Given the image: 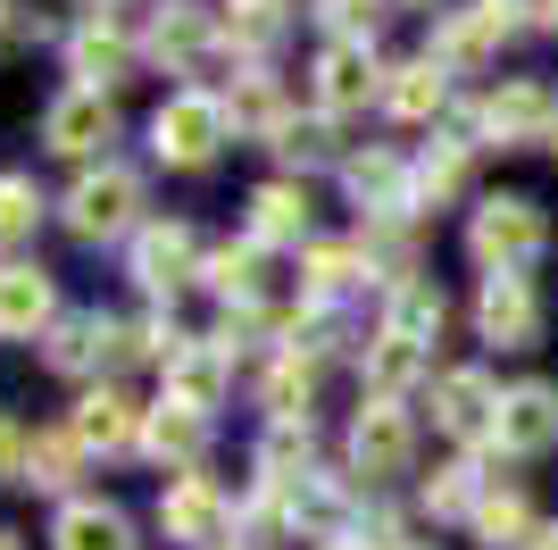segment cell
Listing matches in <instances>:
<instances>
[{
	"mask_svg": "<svg viewBox=\"0 0 558 550\" xmlns=\"http://www.w3.org/2000/svg\"><path fill=\"white\" fill-rule=\"evenodd\" d=\"M542 242H550V226H542V208L534 201H484L475 208V226H466V251L484 259L492 275H517V267H534Z\"/></svg>",
	"mask_w": 558,
	"mask_h": 550,
	"instance_id": "cell-1",
	"label": "cell"
},
{
	"mask_svg": "<svg viewBox=\"0 0 558 550\" xmlns=\"http://www.w3.org/2000/svg\"><path fill=\"white\" fill-rule=\"evenodd\" d=\"M134 208H142V176L134 167H100V176H84L68 192V226L84 234V242H109V234L134 226Z\"/></svg>",
	"mask_w": 558,
	"mask_h": 550,
	"instance_id": "cell-2",
	"label": "cell"
},
{
	"mask_svg": "<svg viewBox=\"0 0 558 550\" xmlns=\"http://www.w3.org/2000/svg\"><path fill=\"white\" fill-rule=\"evenodd\" d=\"M217 134H226V109L201 100V92H175V100L150 117V142H159V159H175V167H209Z\"/></svg>",
	"mask_w": 558,
	"mask_h": 550,
	"instance_id": "cell-3",
	"label": "cell"
},
{
	"mask_svg": "<svg viewBox=\"0 0 558 550\" xmlns=\"http://www.w3.org/2000/svg\"><path fill=\"white\" fill-rule=\"evenodd\" d=\"M475 325H484V343H500V350H534L542 343V300H534V284H525V275H492L484 300H475Z\"/></svg>",
	"mask_w": 558,
	"mask_h": 550,
	"instance_id": "cell-4",
	"label": "cell"
},
{
	"mask_svg": "<svg viewBox=\"0 0 558 550\" xmlns=\"http://www.w3.org/2000/svg\"><path fill=\"white\" fill-rule=\"evenodd\" d=\"M492 442H500V451H517V458H542V451L558 442V392H550V384L500 392V426H492Z\"/></svg>",
	"mask_w": 558,
	"mask_h": 550,
	"instance_id": "cell-5",
	"label": "cell"
},
{
	"mask_svg": "<svg viewBox=\"0 0 558 550\" xmlns=\"http://www.w3.org/2000/svg\"><path fill=\"white\" fill-rule=\"evenodd\" d=\"M350 467L367 483H384V476L409 467V417H400L392 400H367V409H359V426H350Z\"/></svg>",
	"mask_w": 558,
	"mask_h": 550,
	"instance_id": "cell-6",
	"label": "cell"
},
{
	"mask_svg": "<svg viewBox=\"0 0 558 550\" xmlns=\"http://www.w3.org/2000/svg\"><path fill=\"white\" fill-rule=\"evenodd\" d=\"M434 417H442V434H459V442H492V426H500V392H492V375H484V367L442 375Z\"/></svg>",
	"mask_w": 558,
	"mask_h": 550,
	"instance_id": "cell-7",
	"label": "cell"
},
{
	"mask_svg": "<svg viewBox=\"0 0 558 550\" xmlns=\"http://www.w3.org/2000/svg\"><path fill=\"white\" fill-rule=\"evenodd\" d=\"M43 134H50V151H59V159H84V151H100V142H109V100H100V92H59V100H50V117H43Z\"/></svg>",
	"mask_w": 558,
	"mask_h": 550,
	"instance_id": "cell-8",
	"label": "cell"
},
{
	"mask_svg": "<svg viewBox=\"0 0 558 550\" xmlns=\"http://www.w3.org/2000/svg\"><path fill=\"white\" fill-rule=\"evenodd\" d=\"M484 134H500V142H534V134H550L558 117H550V92L542 84H500L484 100V117H475Z\"/></svg>",
	"mask_w": 558,
	"mask_h": 550,
	"instance_id": "cell-9",
	"label": "cell"
},
{
	"mask_svg": "<svg viewBox=\"0 0 558 550\" xmlns=\"http://www.w3.org/2000/svg\"><path fill=\"white\" fill-rule=\"evenodd\" d=\"M159 526L175 534V542H209V534L226 526L217 483H209V476H175V483H167V501H159Z\"/></svg>",
	"mask_w": 558,
	"mask_h": 550,
	"instance_id": "cell-10",
	"label": "cell"
},
{
	"mask_svg": "<svg viewBox=\"0 0 558 550\" xmlns=\"http://www.w3.org/2000/svg\"><path fill=\"white\" fill-rule=\"evenodd\" d=\"M509 25H517L509 0H484V9H466V17H450L442 34H434V59H442V68H475V59L509 34Z\"/></svg>",
	"mask_w": 558,
	"mask_h": 550,
	"instance_id": "cell-11",
	"label": "cell"
},
{
	"mask_svg": "<svg viewBox=\"0 0 558 550\" xmlns=\"http://www.w3.org/2000/svg\"><path fill=\"white\" fill-rule=\"evenodd\" d=\"M217 392H226V350L217 343H184L167 359V400L175 409H217Z\"/></svg>",
	"mask_w": 558,
	"mask_h": 550,
	"instance_id": "cell-12",
	"label": "cell"
},
{
	"mask_svg": "<svg viewBox=\"0 0 558 550\" xmlns=\"http://www.w3.org/2000/svg\"><path fill=\"white\" fill-rule=\"evenodd\" d=\"M367 92H375V59L359 43H333L326 59H317V100H326L333 117H342V109H367Z\"/></svg>",
	"mask_w": 558,
	"mask_h": 550,
	"instance_id": "cell-13",
	"label": "cell"
},
{
	"mask_svg": "<svg viewBox=\"0 0 558 550\" xmlns=\"http://www.w3.org/2000/svg\"><path fill=\"white\" fill-rule=\"evenodd\" d=\"M134 275L150 284V292H175L192 275V226H142L134 242Z\"/></svg>",
	"mask_w": 558,
	"mask_h": 550,
	"instance_id": "cell-14",
	"label": "cell"
},
{
	"mask_svg": "<svg viewBox=\"0 0 558 550\" xmlns=\"http://www.w3.org/2000/svg\"><path fill=\"white\" fill-rule=\"evenodd\" d=\"M50 318V275L43 267H0V343H25Z\"/></svg>",
	"mask_w": 558,
	"mask_h": 550,
	"instance_id": "cell-15",
	"label": "cell"
},
{
	"mask_svg": "<svg viewBox=\"0 0 558 550\" xmlns=\"http://www.w3.org/2000/svg\"><path fill=\"white\" fill-rule=\"evenodd\" d=\"M342 183H350V201L375 208V217L409 208V167H400L392 151H367V159H350V167H342Z\"/></svg>",
	"mask_w": 558,
	"mask_h": 550,
	"instance_id": "cell-16",
	"label": "cell"
},
{
	"mask_svg": "<svg viewBox=\"0 0 558 550\" xmlns=\"http://www.w3.org/2000/svg\"><path fill=\"white\" fill-rule=\"evenodd\" d=\"M75 442H84V451H125V442H134V400H125L117 384L84 392V409H75Z\"/></svg>",
	"mask_w": 558,
	"mask_h": 550,
	"instance_id": "cell-17",
	"label": "cell"
},
{
	"mask_svg": "<svg viewBox=\"0 0 558 550\" xmlns=\"http://www.w3.org/2000/svg\"><path fill=\"white\" fill-rule=\"evenodd\" d=\"M475 534H484V550H525V542H534V509H525V492H517V483L484 492V501H475Z\"/></svg>",
	"mask_w": 558,
	"mask_h": 550,
	"instance_id": "cell-18",
	"label": "cell"
},
{
	"mask_svg": "<svg viewBox=\"0 0 558 550\" xmlns=\"http://www.w3.org/2000/svg\"><path fill=\"white\" fill-rule=\"evenodd\" d=\"M442 59H409V68H392V84H384V109L409 117V125H425V117L442 109Z\"/></svg>",
	"mask_w": 558,
	"mask_h": 550,
	"instance_id": "cell-19",
	"label": "cell"
},
{
	"mask_svg": "<svg viewBox=\"0 0 558 550\" xmlns=\"http://www.w3.org/2000/svg\"><path fill=\"white\" fill-rule=\"evenodd\" d=\"M251 234H258V242H301V234H308V192H301V183H258Z\"/></svg>",
	"mask_w": 558,
	"mask_h": 550,
	"instance_id": "cell-20",
	"label": "cell"
},
{
	"mask_svg": "<svg viewBox=\"0 0 558 550\" xmlns=\"http://www.w3.org/2000/svg\"><path fill=\"white\" fill-rule=\"evenodd\" d=\"M68 59H75V75H84V92H100V84H117V75H125L134 43H125L117 25H84V34L68 43Z\"/></svg>",
	"mask_w": 558,
	"mask_h": 550,
	"instance_id": "cell-21",
	"label": "cell"
},
{
	"mask_svg": "<svg viewBox=\"0 0 558 550\" xmlns=\"http://www.w3.org/2000/svg\"><path fill=\"white\" fill-rule=\"evenodd\" d=\"M384 334H400V343H434V334H442V292H434V284H417V275H400L392 284V325H384Z\"/></svg>",
	"mask_w": 558,
	"mask_h": 550,
	"instance_id": "cell-22",
	"label": "cell"
},
{
	"mask_svg": "<svg viewBox=\"0 0 558 550\" xmlns=\"http://www.w3.org/2000/svg\"><path fill=\"white\" fill-rule=\"evenodd\" d=\"M59 550H134V542H125V517L109 501H75L59 509Z\"/></svg>",
	"mask_w": 558,
	"mask_h": 550,
	"instance_id": "cell-23",
	"label": "cell"
},
{
	"mask_svg": "<svg viewBox=\"0 0 558 550\" xmlns=\"http://www.w3.org/2000/svg\"><path fill=\"white\" fill-rule=\"evenodd\" d=\"M142 442H150L159 458H192L201 442H209V417H201V409H175V400H159V409H150V426H142Z\"/></svg>",
	"mask_w": 558,
	"mask_h": 550,
	"instance_id": "cell-24",
	"label": "cell"
},
{
	"mask_svg": "<svg viewBox=\"0 0 558 550\" xmlns=\"http://www.w3.org/2000/svg\"><path fill=\"white\" fill-rule=\"evenodd\" d=\"M201 50H209V17H201V9L175 0V9L150 17V59H201Z\"/></svg>",
	"mask_w": 558,
	"mask_h": 550,
	"instance_id": "cell-25",
	"label": "cell"
},
{
	"mask_svg": "<svg viewBox=\"0 0 558 550\" xmlns=\"http://www.w3.org/2000/svg\"><path fill=\"white\" fill-rule=\"evenodd\" d=\"M417 367H425V350L400 343V334H375V343H367V384H375V400H392L400 384H417Z\"/></svg>",
	"mask_w": 558,
	"mask_h": 550,
	"instance_id": "cell-26",
	"label": "cell"
},
{
	"mask_svg": "<svg viewBox=\"0 0 558 550\" xmlns=\"http://www.w3.org/2000/svg\"><path fill=\"white\" fill-rule=\"evenodd\" d=\"M75 451H84L75 434H34V442H25V483H43V492H59V483L75 476Z\"/></svg>",
	"mask_w": 558,
	"mask_h": 550,
	"instance_id": "cell-27",
	"label": "cell"
},
{
	"mask_svg": "<svg viewBox=\"0 0 558 550\" xmlns=\"http://www.w3.org/2000/svg\"><path fill=\"white\" fill-rule=\"evenodd\" d=\"M459 183H466V142H434V151L417 159V192L425 201H450Z\"/></svg>",
	"mask_w": 558,
	"mask_h": 550,
	"instance_id": "cell-28",
	"label": "cell"
},
{
	"mask_svg": "<svg viewBox=\"0 0 558 550\" xmlns=\"http://www.w3.org/2000/svg\"><path fill=\"white\" fill-rule=\"evenodd\" d=\"M201 284H209V292H251V284H258V242H242V251H233V242H226V251H209V267H201Z\"/></svg>",
	"mask_w": 558,
	"mask_h": 550,
	"instance_id": "cell-29",
	"label": "cell"
},
{
	"mask_svg": "<svg viewBox=\"0 0 558 550\" xmlns=\"http://www.w3.org/2000/svg\"><path fill=\"white\" fill-rule=\"evenodd\" d=\"M226 117H233V125H258V134H283V100H276L267 84H258V75L226 92Z\"/></svg>",
	"mask_w": 558,
	"mask_h": 550,
	"instance_id": "cell-30",
	"label": "cell"
},
{
	"mask_svg": "<svg viewBox=\"0 0 558 550\" xmlns=\"http://www.w3.org/2000/svg\"><path fill=\"white\" fill-rule=\"evenodd\" d=\"M34 217H43L34 183H25V176H0V242H25V234H34Z\"/></svg>",
	"mask_w": 558,
	"mask_h": 550,
	"instance_id": "cell-31",
	"label": "cell"
},
{
	"mask_svg": "<svg viewBox=\"0 0 558 550\" xmlns=\"http://www.w3.org/2000/svg\"><path fill=\"white\" fill-rule=\"evenodd\" d=\"M267 409H276L283 426H301V417H308V367L301 359H283L276 375H267Z\"/></svg>",
	"mask_w": 558,
	"mask_h": 550,
	"instance_id": "cell-32",
	"label": "cell"
},
{
	"mask_svg": "<svg viewBox=\"0 0 558 550\" xmlns=\"http://www.w3.org/2000/svg\"><path fill=\"white\" fill-rule=\"evenodd\" d=\"M317 17H326L333 34H342V43H359V50H367V34L384 25V0H326Z\"/></svg>",
	"mask_w": 558,
	"mask_h": 550,
	"instance_id": "cell-33",
	"label": "cell"
},
{
	"mask_svg": "<svg viewBox=\"0 0 558 550\" xmlns=\"http://www.w3.org/2000/svg\"><path fill=\"white\" fill-rule=\"evenodd\" d=\"M425 501L442 509V517H475V501H484V492H475V467H442V476L425 483Z\"/></svg>",
	"mask_w": 558,
	"mask_h": 550,
	"instance_id": "cell-34",
	"label": "cell"
},
{
	"mask_svg": "<svg viewBox=\"0 0 558 550\" xmlns=\"http://www.w3.org/2000/svg\"><path fill=\"white\" fill-rule=\"evenodd\" d=\"M258 458H267V476L283 483V467H301V458H308V417H301V426H276V434H267V451H258Z\"/></svg>",
	"mask_w": 558,
	"mask_h": 550,
	"instance_id": "cell-35",
	"label": "cell"
},
{
	"mask_svg": "<svg viewBox=\"0 0 558 550\" xmlns=\"http://www.w3.org/2000/svg\"><path fill=\"white\" fill-rule=\"evenodd\" d=\"M308 284H317V292H342V284H359V251H317V259H308Z\"/></svg>",
	"mask_w": 558,
	"mask_h": 550,
	"instance_id": "cell-36",
	"label": "cell"
},
{
	"mask_svg": "<svg viewBox=\"0 0 558 550\" xmlns=\"http://www.w3.org/2000/svg\"><path fill=\"white\" fill-rule=\"evenodd\" d=\"M276 0H233V34H242V43H267V34H276Z\"/></svg>",
	"mask_w": 558,
	"mask_h": 550,
	"instance_id": "cell-37",
	"label": "cell"
},
{
	"mask_svg": "<svg viewBox=\"0 0 558 550\" xmlns=\"http://www.w3.org/2000/svg\"><path fill=\"white\" fill-rule=\"evenodd\" d=\"M276 151H283V159H326V151H333V125H283Z\"/></svg>",
	"mask_w": 558,
	"mask_h": 550,
	"instance_id": "cell-38",
	"label": "cell"
},
{
	"mask_svg": "<svg viewBox=\"0 0 558 550\" xmlns=\"http://www.w3.org/2000/svg\"><path fill=\"white\" fill-rule=\"evenodd\" d=\"M17 467H25V434L0 417V476H17Z\"/></svg>",
	"mask_w": 558,
	"mask_h": 550,
	"instance_id": "cell-39",
	"label": "cell"
},
{
	"mask_svg": "<svg viewBox=\"0 0 558 550\" xmlns=\"http://www.w3.org/2000/svg\"><path fill=\"white\" fill-rule=\"evenodd\" d=\"M525 550H558V526H542V534H534V542H525Z\"/></svg>",
	"mask_w": 558,
	"mask_h": 550,
	"instance_id": "cell-40",
	"label": "cell"
},
{
	"mask_svg": "<svg viewBox=\"0 0 558 550\" xmlns=\"http://www.w3.org/2000/svg\"><path fill=\"white\" fill-rule=\"evenodd\" d=\"M542 17H550V25H558V0H542Z\"/></svg>",
	"mask_w": 558,
	"mask_h": 550,
	"instance_id": "cell-41",
	"label": "cell"
},
{
	"mask_svg": "<svg viewBox=\"0 0 558 550\" xmlns=\"http://www.w3.org/2000/svg\"><path fill=\"white\" fill-rule=\"evenodd\" d=\"M317 550H359V542H317Z\"/></svg>",
	"mask_w": 558,
	"mask_h": 550,
	"instance_id": "cell-42",
	"label": "cell"
},
{
	"mask_svg": "<svg viewBox=\"0 0 558 550\" xmlns=\"http://www.w3.org/2000/svg\"><path fill=\"white\" fill-rule=\"evenodd\" d=\"M0 34H9V0H0Z\"/></svg>",
	"mask_w": 558,
	"mask_h": 550,
	"instance_id": "cell-43",
	"label": "cell"
},
{
	"mask_svg": "<svg viewBox=\"0 0 558 550\" xmlns=\"http://www.w3.org/2000/svg\"><path fill=\"white\" fill-rule=\"evenodd\" d=\"M400 550H434V542H400Z\"/></svg>",
	"mask_w": 558,
	"mask_h": 550,
	"instance_id": "cell-44",
	"label": "cell"
},
{
	"mask_svg": "<svg viewBox=\"0 0 558 550\" xmlns=\"http://www.w3.org/2000/svg\"><path fill=\"white\" fill-rule=\"evenodd\" d=\"M0 550H17V542H9V534H0Z\"/></svg>",
	"mask_w": 558,
	"mask_h": 550,
	"instance_id": "cell-45",
	"label": "cell"
},
{
	"mask_svg": "<svg viewBox=\"0 0 558 550\" xmlns=\"http://www.w3.org/2000/svg\"><path fill=\"white\" fill-rule=\"evenodd\" d=\"M550 134H558V125H550Z\"/></svg>",
	"mask_w": 558,
	"mask_h": 550,
	"instance_id": "cell-46",
	"label": "cell"
}]
</instances>
